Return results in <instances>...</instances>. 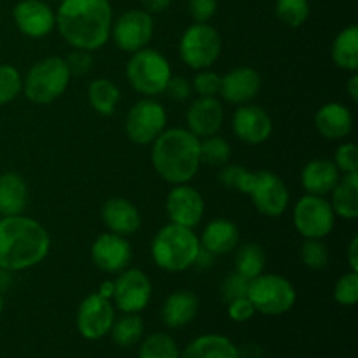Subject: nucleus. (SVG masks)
I'll return each mask as SVG.
<instances>
[{"label":"nucleus","instance_id":"nucleus-22","mask_svg":"<svg viewBox=\"0 0 358 358\" xmlns=\"http://www.w3.org/2000/svg\"><path fill=\"white\" fill-rule=\"evenodd\" d=\"M315 128L327 140H345L353 131V114L345 103L329 101L315 114Z\"/></svg>","mask_w":358,"mask_h":358},{"label":"nucleus","instance_id":"nucleus-41","mask_svg":"<svg viewBox=\"0 0 358 358\" xmlns=\"http://www.w3.org/2000/svg\"><path fill=\"white\" fill-rule=\"evenodd\" d=\"M248 285H250V280H247L245 276H241L240 273H229L226 276V280L222 282L220 287V296L226 304H229L231 301H236L240 297H247Z\"/></svg>","mask_w":358,"mask_h":358},{"label":"nucleus","instance_id":"nucleus-24","mask_svg":"<svg viewBox=\"0 0 358 358\" xmlns=\"http://www.w3.org/2000/svg\"><path fill=\"white\" fill-rule=\"evenodd\" d=\"M203 248L212 252L213 255H227L238 248L240 243V229L229 219H213L203 229L199 236Z\"/></svg>","mask_w":358,"mask_h":358},{"label":"nucleus","instance_id":"nucleus-55","mask_svg":"<svg viewBox=\"0 0 358 358\" xmlns=\"http://www.w3.org/2000/svg\"><path fill=\"white\" fill-rule=\"evenodd\" d=\"M56 2H62V0H56Z\"/></svg>","mask_w":358,"mask_h":358},{"label":"nucleus","instance_id":"nucleus-36","mask_svg":"<svg viewBox=\"0 0 358 358\" xmlns=\"http://www.w3.org/2000/svg\"><path fill=\"white\" fill-rule=\"evenodd\" d=\"M299 257L306 268L320 271V269L327 268L331 254H329L327 245L322 240H304L299 248Z\"/></svg>","mask_w":358,"mask_h":358},{"label":"nucleus","instance_id":"nucleus-37","mask_svg":"<svg viewBox=\"0 0 358 358\" xmlns=\"http://www.w3.org/2000/svg\"><path fill=\"white\" fill-rule=\"evenodd\" d=\"M23 91V77L13 65H0V105L16 100Z\"/></svg>","mask_w":358,"mask_h":358},{"label":"nucleus","instance_id":"nucleus-51","mask_svg":"<svg viewBox=\"0 0 358 358\" xmlns=\"http://www.w3.org/2000/svg\"><path fill=\"white\" fill-rule=\"evenodd\" d=\"M346 90H348L350 98L357 103L358 101V73L357 72H352V77H350L348 84H346Z\"/></svg>","mask_w":358,"mask_h":358},{"label":"nucleus","instance_id":"nucleus-27","mask_svg":"<svg viewBox=\"0 0 358 358\" xmlns=\"http://www.w3.org/2000/svg\"><path fill=\"white\" fill-rule=\"evenodd\" d=\"M180 358H240V352L226 336L203 334L185 346Z\"/></svg>","mask_w":358,"mask_h":358},{"label":"nucleus","instance_id":"nucleus-10","mask_svg":"<svg viewBox=\"0 0 358 358\" xmlns=\"http://www.w3.org/2000/svg\"><path fill=\"white\" fill-rule=\"evenodd\" d=\"M168 115L163 105L154 98L143 96L126 114L124 131L129 142L136 145H152L154 140L166 129Z\"/></svg>","mask_w":358,"mask_h":358},{"label":"nucleus","instance_id":"nucleus-9","mask_svg":"<svg viewBox=\"0 0 358 358\" xmlns=\"http://www.w3.org/2000/svg\"><path fill=\"white\" fill-rule=\"evenodd\" d=\"M292 220L304 240H324L334 231L336 213L325 196L304 194L294 206Z\"/></svg>","mask_w":358,"mask_h":358},{"label":"nucleus","instance_id":"nucleus-2","mask_svg":"<svg viewBox=\"0 0 358 358\" xmlns=\"http://www.w3.org/2000/svg\"><path fill=\"white\" fill-rule=\"evenodd\" d=\"M51 250V236L41 222L27 215L0 219V268L10 273L41 264Z\"/></svg>","mask_w":358,"mask_h":358},{"label":"nucleus","instance_id":"nucleus-1","mask_svg":"<svg viewBox=\"0 0 358 358\" xmlns=\"http://www.w3.org/2000/svg\"><path fill=\"white\" fill-rule=\"evenodd\" d=\"M55 14L56 28L70 48L93 52L110 38L114 14L108 0H62Z\"/></svg>","mask_w":358,"mask_h":358},{"label":"nucleus","instance_id":"nucleus-50","mask_svg":"<svg viewBox=\"0 0 358 358\" xmlns=\"http://www.w3.org/2000/svg\"><path fill=\"white\" fill-rule=\"evenodd\" d=\"M240 352V358H261L262 357V350L259 348L257 345H247L243 350L238 348Z\"/></svg>","mask_w":358,"mask_h":358},{"label":"nucleus","instance_id":"nucleus-3","mask_svg":"<svg viewBox=\"0 0 358 358\" xmlns=\"http://www.w3.org/2000/svg\"><path fill=\"white\" fill-rule=\"evenodd\" d=\"M150 161L156 173L171 185L189 184L199 171V138L187 128L164 129L152 142Z\"/></svg>","mask_w":358,"mask_h":358},{"label":"nucleus","instance_id":"nucleus-28","mask_svg":"<svg viewBox=\"0 0 358 358\" xmlns=\"http://www.w3.org/2000/svg\"><path fill=\"white\" fill-rule=\"evenodd\" d=\"M331 206L336 217L355 220L358 217V171L341 175L336 187L331 191Z\"/></svg>","mask_w":358,"mask_h":358},{"label":"nucleus","instance_id":"nucleus-53","mask_svg":"<svg viewBox=\"0 0 358 358\" xmlns=\"http://www.w3.org/2000/svg\"><path fill=\"white\" fill-rule=\"evenodd\" d=\"M105 299H112V294H114V280H108V282H103L98 289V292Z\"/></svg>","mask_w":358,"mask_h":358},{"label":"nucleus","instance_id":"nucleus-38","mask_svg":"<svg viewBox=\"0 0 358 358\" xmlns=\"http://www.w3.org/2000/svg\"><path fill=\"white\" fill-rule=\"evenodd\" d=\"M334 299L341 306H355L358 301V271L350 269L336 282Z\"/></svg>","mask_w":358,"mask_h":358},{"label":"nucleus","instance_id":"nucleus-12","mask_svg":"<svg viewBox=\"0 0 358 358\" xmlns=\"http://www.w3.org/2000/svg\"><path fill=\"white\" fill-rule=\"evenodd\" d=\"M152 297L150 278L138 268H126L114 280L112 304L121 313H140Z\"/></svg>","mask_w":358,"mask_h":358},{"label":"nucleus","instance_id":"nucleus-19","mask_svg":"<svg viewBox=\"0 0 358 358\" xmlns=\"http://www.w3.org/2000/svg\"><path fill=\"white\" fill-rule=\"evenodd\" d=\"M187 129L198 138L219 133L224 124V108L217 96H198L185 112Z\"/></svg>","mask_w":358,"mask_h":358},{"label":"nucleus","instance_id":"nucleus-21","mask_svg":"<svg viewBox=\"0 0 358 358\" xmlns=\"http://www.w3.org/2000/svg\"><path fill=\"white\" fill-rule=\"evenodd\" d=\"M101 219L110 233L119 236H133L142 226V215L135 203L126 198H110L101 206Z\"/></svg>","mask_w":358,"mask_h":358},{"label":"nucleus","instance_id":"nucleus-8","mask_svg":"<svg viewBox=\"0 0 358 358\" xmlns=\"http://www.w3.org/2000/svg\"><path fill=\"white\" fill-rule=\"evenodd\" d=\"M222 51V38L219 31L208 23H194L182 34L178 42L180 59L192 70L210 69L219 59Z\"/></svg>","mask_w":358,"mask_h":358},{"label":"nucleus","instance_id":"nucleus-32","mask_svg":"<svg viewBox=\"0 0 358 358\" xmlns=\"http://www.w3.org/2000/svg\"><path fill=\"white\" fill-rule=\"evenodd\" d=\"M234 271L240 273L247 280H254L266 268V252L259 243H245L236 250L234 257Z\"/></svg>","mask_w":358,"mask_h":358},{"label":"nucleus","instance_id":"nucleus-14","mask_svg":"<svg viewBox=\"0 0 358 358\" xmlns=\"http://www.w3.org/2000/svg\"><path fill=\"white\" fill-rule=\"evenodd\" d=\"M115 320V308L110 299L90 294L77 310V331L87 341H98L110 332Z\"/></svg>","mask_w":358,"mask_h":358},{"label":"nucleus","instance_id":"nucleus-40","mask_svg":"<svg viewBox=\"0 0 358 358\" xmlns=\"http://www.w3.org/2000/svg\"><path fill=\"white\" fill-rule=\"evenodd\" d=\"M220 77L222 76H219V73L210 69L198 70V73H196L191 83L192 91L198 96H217L220 91Z\"/></svg>","mask_w":358,"mask_h":358},{"label":"nucleus","instance_id":"nucleus-52","mask_svg":"<svg viewBox=\"0 0 358 358\" xmlns=\"http://www.w3.org/2000/svg\"><path fill=\"white\" fill-rule=\"evenodd\" d=\"M10 285H13V273L0 268V294L6 292Z\"/></svg>","mask_w":358,"mask_h":358},{"label":"nucleus","instance_id":"nucleus-15","mask_svg":"<svg viewBox=\"0 0 358 358\" xmlns=\"http://www.w3.org/2000/svg\"><path fill=\"white\" fill-rule=\"evenodd\" d=\"M166 215L171 224L194 229L205 215L201 192L189 184H177L166 196Z\"/></svg>","mask_w":358,"mask_h":358},{"label":"nucleus","instance_id":"nucleus-20","mask_svg":"<svg viewBox=\"0 0 358 358\" xmlns=\"http://www.w3.org/2000/svg\"><path fill=\"white\" fill-rule=\"evenodd\" d=\"M261 73L252 66H238L220 77L219 94L233 105L250 103L261 91Z\"/></svg>","mask_w":358,"mask_h":358},{"label":"nucleus","instance_id":"nucleus-47","mask_svg":"<svg viewBox=\"0 0 358 358\" xmlns=\"http://www.w3.org/2000/svg\"><path fill=\"white\" fill-rule=\"evenodd\" d=\"M215 257H217V255H213L212 252H208L206 248L199 247L198 255H196L194 266H196V268H199V269H208V268H212V266H213V261H215Z\"/></svg>","mask_w":358,"mask_h":358},{"label":"nucleus","instance_id":"nucleus-54","mask_svg":"<svg viewBox=\"0 0 358 358\" xmlns=\"http://www.w3.org/2000/svg\"><path fill=\"white\" fill-rule=\"evenodd\" d=\"M3 311V299H2V294H0V315H2Z\"/></svg>","mask_w":358,"mask_h":358},{"label":"nucleus","instance_id":"nucleus-42","mask_svg":"<svg viewBox=\"0 0 358 358\" xmlns=\"http://www.w3.org/2000/svg\"><path fill=\"white\" fill-rule=\"evenodd\" d=\"M334 164L341 175L358 171V147L353 142H345L336 149Z\"/></svg>","mask_w":358,"mask_h":358},{"label":"nucleus","instance_id":"nucleus-34","mask_svg":"<svg viewBox=\"0 0 358 358\" xmlns=\"http://www.w3.org/2000/svg\"><path fill=\"white\" fill-rule=\"evenodd\" d=\"M138 358H180V350L166 332H154L140 345Z\"/></svg>","mask_w":358,"mask_h":358},{"label":"nucleus","instance_id":"nucleus-26","mask_svg":"<svg viewBox=\"0 0 358 358\" xmlns=\"http://www.w3.org/2000/svg\"><path fill=\"white\" fill-rule=\"evenodd\" d=\"M28 205V185L23 175L6 171L0 175V215H21Z\"/></svg>","mask_w":358,"mask_h":358},{"label":"nucleus","instance_id":"nucleus-29","mask_svg":"<svg viewBox=\"0 0 358 358\" xmlns=\"http://www.w3.org/2000/svg\"><path fill=\"white\" fill-rule=\"evenodd\" d=\"M332 59L336 66L346 72H357L358 70V27L350 24L345 30L338 34L332 42L331 49Z\"/></svg>","mask_w":358,"mask_h":358},{"label":"nucleus","instance_id":"nucleus-6","mask_svg":"<svg viewBox=\"0 0 358 358\" xmlns=\"http://www.w3.org/2000/svg\"><path fill=\"white\" fill-rule=\"evenodd\" d=\"M171 73L170 62L163 52L152 48H143L140 51L131 52L126 63V77L128 83L136 93L147 98H154L164 93Z\"/></svg>","mask_w":358,"mask_h":358},{"label":"nucleus","instance_id":"nucleus-30","mask_svg":"<svg viewBox=\"0 0 358 358\" xmlns=\"http://www.w3.org/2000/svg\"><path fill=\"white\" fill-rule=\"evenodd\" d=\"M87 101L100 115H112L121 101V91L114 80L98 77L87 86Z\"/></svg>","mask_w":358,"mask_h":358},{"label":"nucleus","instance_id":"nucleus-25","mask_svg":"<svg viewBox=\"0 0 358 358\" xmlns=\"http://www.w3.org/2000/svg\"><path fill=\"white\" fill-rule=\"evenodd\" d=\"M199 310V301L191 290H175L166 297L161 310V318L170 329H182L191 324Z\"/></svg>","mask_w":358,"mask_h":358},{"label":"nucleus","instance_id":"nucleus-49","mask_svg":"<svg viewBox=\"0 0 358 358\" xmlns=\"http://www.w3.org/2000/svg\"><path fill=\"white\" fill-rule=\"evenodd\" d=\"M348 262L352 271H358V236H353L348 245Z\"/></svg>","mask_w":358,"mask_h":358},{"label":"nucleus","instance_id":"nucleus-16","mask_svg":"<svg viewBox=\"0 0 358 358\" xmlns=\"http://www.w3.org/2000/svg\"><path fill=\"white\" fill-rule=\"evenodd\" d=\"M91 259L93 264L100 271L108 273V275H117L129 268L133 259L131 243L128 238L119 236L114 233H103L93 241L91 245Z\"/></svg>","mask_w":358,"mask_h":358},{"label":"nucleus","instance_id":"nucleus-7","mask_svg":"<svg viewBox=\"0 0 358 358\" xmlns=\"http://www.w3.org/2000/svg\"><path fill=\"white\" fill-rule=\"evenodd\" d=\"M247 297L254 304L257 313L280 317V315L289 313L296 306L297 292L285 276L261 273L254 280H250Z\"/></svg>","mask_w":358,"mask_h":358},{"label":"nucleus","instance_id":"nucleus-46","mask_svg":"<svg viewBox=\"0 0 358 358\" xmlns=\"http://www.w3.org/2000/svg\"><path fill=\"white\" fill-rule=\"evenodd\" d=\"M164 93H166L171 100L184 101L191 96L192 86H191V83H189L187 77L171 76L170 80H168L166 87H164Z\"/></svg>","mask_w":358,"mask_h":358},{"label":"nucleus","instance_id":"nucleus-39","mask_svg":"<svg viewBox=\"0 0 358 358\" xmlns=\"http://www.w3.org/2000/svg\"><path fill=\"white\" fill-rule=\"evenodd\" d=\"M252 171L247 170L241 164H224L222 170L219 173V182L226 189H236V191L243 192L247 191L248 180H250Z\"/></svg>","mask_w":358,"mask_h":358},{"label":"nucleus","instance_id":"nucleus-4","mask_svg":"<svg viewBox=\"0 0 358 358\" xmlns=\"http://www.w3.org/2000/svg\"><path fill=\"white\" fill-rule=\"evenodd\" d=\"M199 247V236L191 227L170 222L154 236L150 255L154 264L163 271L182 273L194 266Z\"/></svg>","mask_w":358,"mask_h":358},{"label":"nucleus","instance_id":"nucleus-23","mask_svg":"<svg viewBox=\"0 0 358 358\" xmlns=\"http://www.w3.org/2000/svg\"><path fill=\"white\" fill-rule=\"evenodd\" d=\"M341 178V171L334 164V161L317 157V159L308 161L306 166L301 173V184L306 194L313 196H327Z\"/></svg>","mask_w":358,"mask_h":358},{"label":"nucleus","instance_id":"nucleus-35","mask_svg":"<svg viewBox=\"0 0 358 358\" xmlns=\"http://www.w3.org/2000/svg\"><path fill=\"white\" fill-rule=\"evenodd\" d=\"M310 0H276L275 13L283 24L299 28L310 17Z\"/></svg>","mask_w":358,"mask_h":358},{"label":"nucleus","instance_id":"nucleus-11","mask_svg":"<svg viewBox=\"0 0 358 358\" xmlns=\"http://www.w3.org/2000/svg\"><path fill=\"white\" fill-rule=\"evenodd\" d=\"M245 194L250 196L257 212L266 217L283 215L290 201L285 182L268 170L252 171Z\"/></svg>","mask_w":358,"mask_h":358},{"label":"nucleus","instance_id":"nucleus-18","mask_svg":"<svg viewBox=\"0 0 358 358\" xmlns=\"http://www.w3.org/2000/svg\"><path fill=\"white\" fill-rule=\"evenodd\" d=\"M233 131L241 142L259 145L271 136L273 121L268 112L259 105H238L233 115Z\"/></svg>","mask_w":358,"mask_h":358},{"label":"nucleus","instance_id":"nucleus-33","mask_svg":"<svg viewBox=\"0 0 358 358\" xmlns=\"http://www.w3.org/2000/svg\"><path fill=\"white\" fill-rule=\"evenodd\" d=\"M231 159V145L226 138L217 135L199 138V161L206 166H224Z\"/></svg>","mask_w":358,"mask_h":358},{"label":"nucleus","instance_id":"nucleus-45","mask_svg":"<svg viewBox=\"0 0 358 358\" xmlns=\"http://www.w3.org/2000/svg\"><path fill=\"white\" fill-rule=\"evenodd\" d=\"M255 313H257V311H255L254 304L250 303L248 297H240V299L231 301V303L227 304V315H229L231 320L238 322V324L248 322Z\"/></svg>","mask_w":358,"mask_h":358},{"label":"nucleus","instance_id":"nucleus-43","mask_svg":"<svg viewBox=\"0 0 358 358\" xmlns=\"http://www.w3.org/2000/svg\"><path fill=\"white\" fill-rule=\"evenodd\" d=\"M66 66H69L70 76H86L93 66V56L90 51L84 49H73L69 56L65 58Z\"/></svg>","mask_w":358,"mask_h":358},{"label":"nucleus","instance_id":"nucleus-17","mask_svg":"<svg viewBox=\"0 0 358 358\" xmlns=\"http://www.w3.org/2000/svg\"><path fill=\"white\" fill-rule=\"evenodd\" d=\"M17 30L30 38H42L56 28L55 10L44 0H21L13 10Z\"/></svg>","mask_w":358,"mask_h":358},{"label":"nucleus","instance_id":"nucleus-13","mask_svg":"<svg viewBox=\"0 0 358 358\" xmlns=\"http://www.w3.org/2000/svg\"><path fill=\"white\" fill-rule=\"evenodd\" d=\"M154 20L152 14L143 9H129L112 21L110 37L121 51L136 52L147 48L152 41Z\"/></svg>","mask_w":358,"mask_h":358},{"label":"nucleus","instance_id":"nucleus-31","mask_svg":"<svg viewBox=\"0 0 358 358\" xmlns=\"http://www.w3.org/2000/svg\"><path fill=\"white\" fill-rule=\"evenodd\" d=\"M143 331H145V325L138 313H122V317L115 318L110 327L112 339L121 348L135 346L143 338Z\"/></svg>","mask_w":358,"mask_h":358},{"label":"nucleus","instance_id":"nucleus-48","mask_svg":"<svg viewBox=\"0 0 358 358\" xmlns=\"http://www.w3.org/2000/svg\"><path fill=\"white\" fill-rule=\"evenodd\" d=\"M171 0H142L143 10H147L149 14H159L170 7Z\"/></svg>","mask_w":358,"mask_h":358},{"label":"nucleus","instance_id":"nucleus-44","mask_svg":"<svg viewBox=\"0 0 358 358\" xmlns=\"http://www.w3.org/2000/svg\"><path fill=\"white\" fill-rule=\"evenodd\" d=\"M187 9L194 23H208L217 13V0H189Z\"/></svg>","mask_w":358,"mask_h":358},{"label":"nucleus","instance_id":"nucleus-5","mask_svg":"<svg viewBox=\"0 0 358 358\" xmlns=\"http://www.w3.org/2000/svg\"><path fill=\"white\" fill-rule=\"evenodd\" d=\"M70 76L65 58L48 56L38 59L23 79V93L31 103L48 105L58 100L69 87Z\"/></svg>","mask_w":358,"mask_h":358}]
</instances>
